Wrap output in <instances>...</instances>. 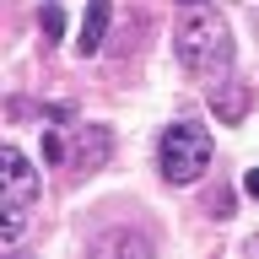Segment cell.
Wrapping results in <instances>:
<instances>
[{
  "label": "cell",
  "mask_w": 259,
  "mask_h": 259,
  "mask_svg": "<svg viewBox=\"0 0 259 259\" xmlns=\"http://www.w3.org/2000/svg\"><path fill=\"white\" fill-rule=\"evenodd\" d=\"M173 54L178 65L200 81H216L232 70V32L210 0H178V27H173Z\"/></svg>",
  "instance_id": "cell-1"
},
{
  "label": "cell",
  "mask_w": 259,
  "mask_h": 259,
  "mask_svg": "<svg viewBox=\"0 0 259 259\" xmlns=\"http://www.w3.org/2000/svg\"><path fill=\"white\" fill-rule=\"evenodd\" d=\"M38 189H44V178L32 173V162L16 146H6L0 151V243L22 238V227H27L32 205H38Z\"/></svg>",
  "instance_id": "cell-2"
},
{
  "label": "cell",
  "mask_w": 259,
  "mask_h": 259,
  "mask_svg": "<svg viewBox=\"0 0 259 259\" xmlns=\"http://www.w3.org/2000/svg\"><path fill=\"white\" fill-rule=\"evenodd\" d=\"M210 130H200L194 119H178V124L162 130V146H157V167L167 184H194V178L210 167Z\"/></svg>",
  "instance_id": "cell-3"
},
{
  "label": "cell",
  "mask_w": 259,
  "mask_h": 259,
  "mask_svg": "<svg viewBox=\"0 0 259 259\" xmlns=\"http://www.w3.org/2000/svg\"><path fill=\"white\" fill-rule=\"evenodd\" d=\"M108 16H113V6H108V0H87V16H81V32H76V54H81V60H92L97 49H103Z\"/></svg>",
  "instance_id": "cell-4"
},
{
  "label": "cell",
  "mask_w": 259,
  "mask_h": 259,
  "mask_svg": "<svg viewBox=\"0 0 259 259\" xmlns=\"http://www.w3.org/2000/svg\"><path fill=\"white\" fill-rule=\"evenodd\" d=\"M38 27H44V44H54V38H60V6H44V11H38Z\"/></svg>",
  "instance_id": "cell-5"
},
{
  "label": "cell",
  "mask_w": 259,
  "mask_h": 259,
  "mask_svg": "<svg viewBox=\"0 0 259 259\" xmlns=\"http://www.w3.org/2000/svg\"><path fill=\"white\" fill-rule=\"evenodd\" d=\"M243 189H248V194H254V200H259V167H254V173H248V178H243Z\"/></svg>",
  "instance_id": "cell-6"
},
{
  "label": "cell",
  "mask_w": 259,
  "mask_h": 259,
  "mask_svg": "<svg viewBox=\"0 0 259 259\" xmlns=\"http://www.w3.org/2000/svg\"><path fill=\"white\" fill-rule=\"evenodd\" d=\"M248 254H254V259H259V238H248Z\"/></svg>",
  "instance_id": "cell-7"
}]
</instances>
